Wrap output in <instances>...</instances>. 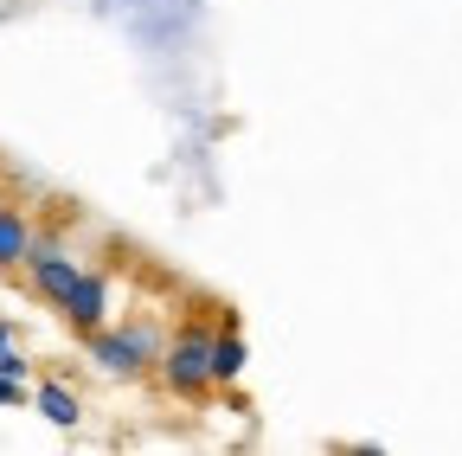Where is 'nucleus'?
Returning <instances> with one entry per match:
<instances>
[{"instance_id": "6", "label": "nucleus", "mask_w": 462, "mask_h": 456, "mask_svg": "<svg viewBox=\"0 0 462 456\" xmlns=\"http://www.w3.org/2000/svg\"><path fill=\"white\" fill-rule=\"evenodd\" d=\"M26 245H32V225H26L14 206H0V264H20Z\"/></svg>"}, {"instance_id": "5", "label": "nucleus", "mask_w": 462, "mask_h": 456, "mask_svg": "<svg viewBox=\"0 0 462 456\" xmlns=\"http://www.w3.org/2000/svg\"><path fill=\"white\" fill-rule=\"evenodd\" d=\"M39 412H45L58 431H71V424H78V392L58 386V379H45V386H39Z\"/></svg>"}, {"instance_id": "1", "label": "nucleus", "mask_w": 462, "mask_h": 456, "mask_svg": "<svg viewBox=\"0 0 462 456\" xmlns=\"http://www.w3.org/2000/svg\"><path fill=\"white\" fill-rule=\"evenodd\" d=\"M206 354H212V328H180L173 334V348H161V379L173 386V392H206L212 386V367H206Z\"/></svg>"}, {"instance_id": "3", "label": "nucleus", "mask_w": 462, "mask_h": 456, "mask_svg": "<svg viewBox=\"0 0 462 456\" xmlns=\"http://www.w3.org/2000/svg\"><path fill=\"white\" fill-rule=\"evenodd\" d=\"M58 309H65L78 328H103V315H109V283L103 276H90V270H78V283H71V290L65 296H58Z\"/></svg>"}, {"instance_id": "2", "label": "nucleus", "mask_w": 462, "mask_h": 456, "mask_svg": "<svg viewBox=\"0 0 462 456\" xmlns=\"http://www.w3.org/2000/svg\"><path fill=\"white\" fill-rule=\"evenodd\" d=\"M90 354H97L103 373H142L148 360H161V334H154L148 321H135V328H123V334H97Z\"/></svg>"}, {"instance_id": "4", "label": "nucleus", "mask_w": 462, "mask_h": 456, "mask_svg": "<svg viewBox=\"0 0 462 456\" xmlns=\"http://www.w3.org/2000/svg\"><path fill=\"white\" fill-rule=\"evenodd\" d=\"M245 360H251V354H245V334H238V328H218V334H212V354H206L212 386H231V379L245 373Z\"/></svg>"}, {"instance_id": "7", "label": "nucleus", "mask_w": 462, "mask_h": 456, "mask_svg": "<svg viewBox=\"0 0 462 456\" xmlns=\"http://www.w3.org/2000/svg\"><path fill=\"white\" fill-rule=\"evenodd\" d=\"M14 398H20V379H7V373H0V405H14Z\"/></svg>"}]
</instances>
